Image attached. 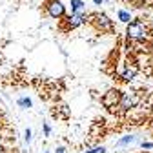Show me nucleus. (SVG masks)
<instances>
[{
	"label": "nucleus",
	"mask_w": 153,
	"mask_h": 153,
	"mask_svg": "<svg viewBox=\"0 0 153 153\" xmlns=\"http://www.w3.org/2000/svg\"><path fill=\"white\" fill-rule=\"evenodd\" d=\"M131 142H135V137H126V139L119 140V146H124V144H131Z\"/></svg>",
	"instance_id": "9b49d317"
},
{
	"label": "nucleus",
	"mask_w": 153,
	"mask_h": 153,
	"mask_svg": "<svg viewBox=\"0 0 153 153\" xmlns=\"http://www.w3.org/2000/svg\"><path fill=\"white\" fill-rule=\"evenodd\" d=\"M42 13L53 20H59L66 15V6L62 4V0H44L42 2Z\"/></svg>",
	"instance_id": "423d86ee"
},
{
	"label": "nucleus",
	"mask_w": 153,
	"mask_h": 153,
	"mask_svg": "<svg viewBox=\"0 0 153 153\" xmlns=\"http://www.w3.org/2000/svg\"><path fill=\"white\" fill-rule=\"evenodd\" d=\"M84 24H89L95 31H99V33H106V35H113L115 33L113 20L106 13H102V11L84 13Z\"/></svg>",
	"instance_id": "f03ea898"
},
{
	"label": "nucleus",
	"mask_w": 153,
	"mask_h": 153,
	"mask_svg": "<svg viewBox=\"0 0 153 153\" xmlns=\"http://www.w3.org/2000/svg\"><path fill=\"white\" fill-rule=\"evenodd\" d=\"M140 102H142L140 93H137V91H124L122 97H120V104L117 108V115H128L131 109H135Z\"/></svg>",
	"instance_id": "20e7f679"
},
{
	"label": "nucleus",
	"mask_w": 153,
	"mask_h": 153,
	"mask_svg": "<svg viewBox=\"0 0 153 153\" xmlns=\"http://www.w3.org/2000/svg\"><path fill=\"white\" fill-rule=\"evenodd\" d=\"M56 153H66V148H56Z\"/></svg>",
	"instance_id": "a211bd4d"
},
{
	"label": "nucleus",
	"mask_w": 153,
	"mask_h": 153,
	"mask_svg": "<svg viewBox=\"0 0 153 153\" xmlns=\"http://www.w3.org/2000/svg\"><path fill=\"white\" fill-rule=\"evenodd\" d=\"M71 13H86L84 0H71Z\"/></svg>",
	"instance_id": "6e6552de"
},
{
	"label": "nucleus",
	"mask_w": 153,
	"mask_h": 153,
	"mask_svg": "<svg viewBox=\"0 0 153 153\" xmlns=\"http://www.w3.org/2000/svg\"><path fill=\"white\" fill-rule=\"evenodd\" d=\"M84 26V13H71V15H64L62 18L56 20V29H59L62 35L71 33L73 29Z\"/></svg>",
	"instance_id": "7ed1b4c3"
},
{
	"label": "nucleus",
	"mask_w": 153,
	"mask_h": 153,
	"mask_svg": "<svg viewBox=\"0 0 153 153\" xmlns=\"http://www.w3.org/2000/svg\"><path fill=\"white\" fill-rule=\"evenodd\" d=\"M120 97H122V91L117 89V88H111L100 97V104H102V108H106V111L117 115V108L120 104Z\"/></svg>",
	"instance_id": "39448f33"
},
{
	"label": "nucleus",
	"mask_w": 153,
	"mask_h": 153,
	"mask_svg": "<svg viewBox=\"0 0 153 153\" xmlns=\"http://www.w3.org/2000/svg\"><path fill=\"white\" fill-rule=\"evenodd\" d=\"M46 153H49V151H46Z\"/></svg>",
	"instance_id": "aec40b11"
},
{
	"label": "nucleus",
	"mask_w": 153,
	"mask_h": 153,
	"mask_svg": "<svg viewBox=\"0 0 153 153\" xmlns=\"http://www.w3.org/2000/svg\"><path fill=\"white\" fill-rule=\"evenodd\" d=\"M124 2H133V0H124Z\"/></svg>",
	"instance_id": "6ab92c4d"
},
{
	"label": "nucleus",
	"mask_w": 153,
	"mask_h": 153,
	"mask_svg": "<svg viewBox=\"0 0 153 153\" xmlns=\"http://www.w3.org/2000/svg\"><path fill=\"white\" fill-rule=\"evenodd\" d=\"M51 117L55 120H69L71 119V111H69L68 104H64V102L53 104V108H51Z\"/></svg>",
	"instance_id": "0eeeda50"
},
{
	"label": "nucleus",
	"mask_w": 153,
	"mask_h": 153,
	"mask_svg": "<svg viewBox=\"0 0 153 153\" xmlns=\"http://www.w3.org/2000/svg\"><path fill=\"white\" fill-rule=\"evenodd\" d=\"M106 149L100 146V148H93V149H89V151H84V153H104Z\"/></svg>",
	"instance_id": "f8f14e48"
},
{
	"label": "nucleus",
	"mask_w": 153,
	"mask_h": 153,
	"mask_svg": "<svg viewBox=\"0 0 153 153\" xmlns=\"http://www.w3.org/2000/svg\"><path fill=\"white\" fill-rule=\"evenodd\" d=\"M6 149H7V148H6V144H4V140H2V139H0V153H4Z\"/></svg>",
	"instance_id": "dca6fc26"
},
{
	"label": "nucleus",
	"mask_w": 153,
	"mask_h": 153,
	"mask_svg": "<svg viewBox=\"0 0 153 153\" xmlns=\"http://www.w3.org/2000/svg\"><path fill=\"white\" fill-rule=\"evenodd\" d=\"M44 135H46V137H49V135H51V128H49L48 124H44Z\"/></svg>",
	"instance_id": "4468645a"
},
{
	"label": "nucleus",
	"mask_w": 153,
	"mask_h": 153,
	"mask_svg": "<svg viewBox=\"0 0 153 153\" xmlns=\"http://www.w3.org/2000/svg\"><path fill=\"white\" fill-rule=\"evenodd\" d=\"M126 38L129 44H140L153 38V24L146 18H135L133 22H128L126 27Z\"/></svg>",
	"instance_id": "f257e3e1"
},
{
	"label": "nucleus",
	"mask_w": 153,
	"mask_h": 153,
	"mask_svg": "<svg viewBox=\"0 0 153 153\" xmlns=\"http://www.w3.org/2000/svg\"><path fill=\"white\" fill-rule=\"evenodd\" d=\"M93 2H95V6H102L104 0H93Z\"/></svg>",
	"instance_id": "f3484780"
},
{
	"label": "nucleus",
	"mask_w": 153,
	"mask_h": 153,
	"mask_svg": "<svg viewBox=\"0 0 153 153\" xmlns=\"http://www.w3.org/2000/svg\"><path fill=\"white\" fill-rule=\"evenodd\" d=\"M18 106L29 109V108H31V100H29V99H18Z\"/></svg>",
	"instance_id": "9d476101"
},
{
	"label": "nucleus",
	"mask_w": 153,
	"mask_h": 153,
	"mask_svg": "<svg viewBox=\"0 0 153 153\" xmlns=\"http://www.w3.org/2000/svg\"><path fill=\"white\" fill-rule=\"evenodd\" d=\"M142 148L144 149H153V142H142Z\"/></svg>",
	"instance_id": "2eb2a0df"
},
{
	"label": "nucleus",
	"mask_w": 153,
	"mask_h": 153,
	"mask_svg": "<svg viewBox=\"0 0 153 153\" xmlns=\"http://www.w3.org/2000/svg\"><path fill=\"white\" fill-rule=\"evenodd\" d=\"M24 139H26V142H27V144L31 142V129H26V133H24Z\"/></svg>",
	"instance_id": "ddd939ff"
},
{
	"label": "nucleus",
	"mask_w": 153,
	"mask_h": 153,
	"mask_svg": "<svg viewBox=\"0 0 153 153\" xmlns=\"http://www.w3.org/2000/svg\"><path fill=\"white\" fill-rule=\"evenodd\" d=\"M119 18H120V20L122 22H129L131 20V15H129V11H126V9H119Z\"/></svg>",
	"instance_id": "1a4fd4ad"
}]
</instances>
